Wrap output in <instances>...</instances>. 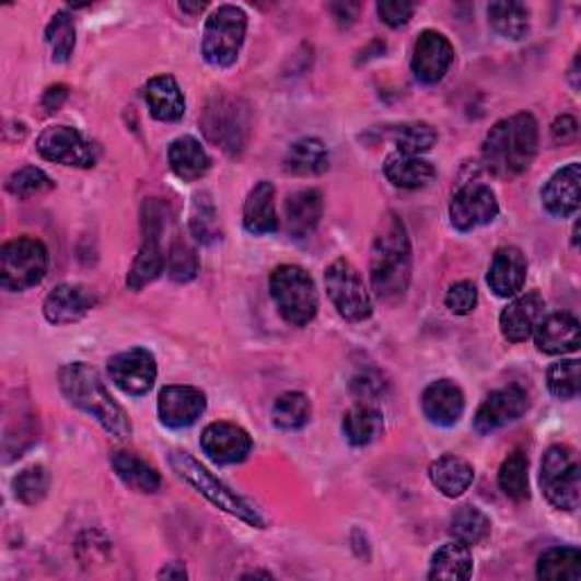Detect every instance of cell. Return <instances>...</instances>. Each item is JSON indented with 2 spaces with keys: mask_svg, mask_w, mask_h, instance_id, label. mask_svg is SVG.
<instances>
[{
  "mask_svg": "<svg viewBox=\"0 0 581 581\" xmlns=\"http://www.w3.org/2000/svg\"><path fill=\"white\" fill-rule=\"evenodd\" d=\"M325 287L332 304L350 323H363L373 316V300L359 270L346 257L334 259L325 270Z\"/></svg>",
  "mask_w": 581,
  "mask_h": 581,
  "instance_id": "11",
  "label": "cell"
},
{
  "mask_svg": "<svg viewBox=\"0 0 581 581\" xmlns=\"http://www.w3.org/2000/svg\"><path fill=\"white\" fill-rule=\"evenodd\" d=\"M284 169L291 175H300V177L321 175L329 169V150L321 139L304 137L291 143L287 158H284Z\"/></svg>",
  "mask_w": 581,
  "mask_h": 581,
  "instance_id": "32",
  "label": "cell"
},
{
  "mask_svg": "<svg viewBox=\"0 0 581 581\" xmlns=\"http://www.w3.org/2000/svg\"><path fill=\"white\" fill-rule=\"evenodd\" d=\"M536 348L545 355L577 352L581 344V327L572 314L557 312L538 321L534 329Z\"/></svg>",
  "mask_w": 581,
  "mask_h": 581,
  "instance_id": "22",
  "label": "cell"
},
{
  "mask_svg": "<svg viewBox=\"0 0 581 581\" xmlns=\"http://www.w3.org/2000/svg\"><path fill=\"white\" fill-rule=\"evenodd\" d=\"M430 479L437 486V491H441L445 498H458L470 488L475 468L462 456L445 454L430 466Z\"/></svg>",
  "mask_w": 581,
  "mask_h": 581,
  "instance_id": "31",
  "label": "cell"
},
{
  "mask_svg": "<svg viewBox=\"0 0 581 581\" xmlns=\"http://www.w3.org/2000/svg\"><path fill=\"white\" fill-rule=\"evenodd\" d=\"M581 166L577 162L559 169L553 177L545 182L541 191L543 207L547 213H553L555 219H568L579 209L581 200Z\"/></svg>",
  "mask_w": 581,
  "mask_h": 581,
  "instance_id": "20",
  "label": "cell"
},
{
  "mask_svg": "<svg viewBox=\"0 0 581 581\" xmlns=\"http://www.w3.org/2000/svg\"><path fill=\"white\" fill-rule=\"evenodd\" d=\"M112 468L116 477L124 481L128 488H132L135 493H158L162 488V475L158 473L155 466H150L143 462L141 456L128 450H116L112 454Z\"/></svg>",
  "mask_w": 581,
  "mask_h": 581,
  "instance_id": "26",
  "label": "cell"
},
{
  "mask_svg": "<svg viewBox=\"0 0 581 581\" xmlns=\"http://www.w3.org/2000/svg\"><path fill=\"white\" fill-rule=\"evenodd\" d=\"M498 481H500V488L507 498H511L515 502L530 500V462H527V456L520 450L511 452L504 458V464L500 466Z\"/></svg>",
  "mask_w": 581,
  "mask_h": 581,
  "instance_id": "39",
  "label": "cell"
},
{
  "mask_svg": "<svg viewBox=\"0 0 581 581\" xmlns=\"http://www.w3.org/2000/svg\"><path fill=\"white\" fill-rule=\"evenodd\" d=\"M169 166L179 179L196 182L209 173L211 160L196 137L185 135L169 146Z\"/></svg>",
  "mask_w": 581,
  "mask_h": 581,
  "instance_id": "29",
  "label": "cell"
},
{
  "mask_svg": "<svg viewBox=\"0 0 581 581\" xmlns=\"http://www.w3.org/2000/svg\"><path fill=\"white\" fill-rule=\"evenodd\" d=\"M329 12H332V16L336 19V23H339L341 27H350L357 21V16H359L361 5L359 3H348V0H346V3H332Z\"/></svg>",
  "mask_w": 581,
  "mask_h": 581,
  "instance_id": "50",
  "label": "cell"
},
{
  "mask_svg": "<svg viewBox=\"0 0 581 581\" xmlns=\"http://www.w3.org/2000/svg\"><path fill=\"white\" fill-rule=\"evenodd\" d=\"M59 388H62L65 397L73 407L94 416L109 437L114 439L132 437L130 416L109 395L101 375L91 369V365L82 361L62 365V369H59Z\"/></svg>",
  "mask_w": 581,
  "mask_h": 581,
  "instance_id": "2",
  "label": "cell"
},
{
  "mask_svg": "<svg viewBox=\"0 0 581 581\" xmlns=\"http://www.w3.org/2000/svg\"><path fill=\"white\" fill-rule=\"evenodd\" d=\"M14 496L27 507L39 504L50 488V475L44 466H30L14 477Z\"/></svg>",
  "mask_w": 581,
  "mask_h": 581,
  "instance_id": "44",
  "label": "cell"
},
{
  "mask_svg": "<svg viewBox=\"0 0 581 581\" xmlns=\"http://www.w3.org/2000/svg\"><path fill=\"white\" fill-rule=\"evenodd\" d=\"M323 219V194L318 189H302L287 198V225L293 239L314 234Z\"/></svg>",
  "mask_w": 581,
  "mask_h": 581,
  "instance_id": "27",
  "label": "cell"
},
{
  "mask_svg": "<svg viewBox=\"0 0 581 581\" xmlns=\"http://www.w3.org/2000/svg\"><path fill=\"white\" fill-rule=\"evenodd\" d=\"M55 187V182L37 166H25L21 171H14L8 179V191L21 200L42 196Z\"/></svg>",
  "mask_w": 581,
  "mask_h": 581,
  "instance_id": "46",
  "label": "cell"
},
{
  "mask_svg": "<svg viewBox=\"0 0 581 581\" xmlns=\"http://www.w3.org/2000/svg\"><path fill=\"white\" fill-rule=\"evenodd\" d=\"M527 280V259L523 251L515 246H504L493 255L491 268H488V287L498 298H513L523 291Z\"/></svg>",
  "mask_w": 581,
  "mask_h": 581,
  "instance_id": "24",
  "label": "cell"
},
{
  "mask_svg": "<svg viewBox=\"0 0 581 581\" xmlns=\"http://www.w3.org/2000/svg\"><path fill=\"white\" fill-rule=\"evenodd\" d=\"M430 579H443V581H464L473 577V555L468 545L464 543H448L439 547L432 563H430Z\"/></svg>",
  "mask_w": 581,
  "mask_h": 581,
  "instance_id": "33",
  "label": "cell"
},
{
  "mask_svg": "<svg viewBox=\"0 0 581 581\" xmlns=\"http://www.w3.org/2000/svg\"><path fill=\"white\" fill-rule=\"evenodd\" d=\"M538 152V124L527 112L498 120L486 135L481 158L486 169L498 177H518L525 173Z\"/></svg>",
  "mask_w": 581,
  "mask_h": 581,
  "instance_id": "3",
  "label": "cell"
},
{
  "mask_svg": "<svg viewBox=\"0 0 581 581\" xmlns=\"http://www.w3.org/2000/svg\"><path fill=\"white\" fill-rule=\"evenodd\" d=\"M37 152L55 164L91 169L101 158V146L71 126H53L39 135Z\"/></svg>",
  "mask_w": 581,
  "mask_h": 581,
  "instance_id": "12",
  "label": "cell"
},
{
  "mask_svg": "<svg viewBox=\"0 0 581 581\" xmlns=\"http://www.w3.org/2000/svg\"><path fill=\"white\" fill-rule=\"evenodd\" d=\"M538 579L581 581V553L577 547H549L536 566Z\"/></svg>",
  "mask_w": 581,
  "mask_h": 581,
  "instance_id": "35",
  "label": "cell"
},
{
  "mask_svg": "<svg viewBox=\"0 0 581 581\" xmlns=\"http://www.w3.org/2000/svg\"><path fill=\"white\" fill-rule=\"evenodd\" d=\"M207 409V395L196 386H164L160 393V420L171 430L191 427Z\"/></svg>",
  "mask_w": 581,
  "mask_h": 581,
  "instance_id": "18",
  "label": "cell"
},
{
  "mask_svg": "<svg viewBox=\"0 0 581 581\" xmlns=\"http://www.w3.org/2000/svg\"><path fill=\"white\" fill-rule=\"evenodd\" d=\"M253 577H264V579H272L270 572H262V570H255V572H246L243 574V579H253Z\"/></svg>",
  "mask_w": 581,
  "mask_h": 581,
  "instance_id": "56",
  "label": "cell"
},
{
  "mask_svg": "<svg viewBox=\"0 0 581 581\" xmlns=\"http://www.w3.org/2000/svg\"><path fill=\"white\" fill-rule=\"evenodd\" d=\"M67 98H69V86L67 84H53V86L46 89L42 105H44L46 112H57L59 107L65 105Z\"/></svg>",
  "mask_w": 581,
  "mask_h": 581,
  "instance_id": "52",
  "label": "cell"
},
{
  "mask_svg": "<svg viewBox=\"0 0 581 581\" xmlns=\"http://www.w3.org/2000/svg\"><path fill=\"white\" fill-rule=\"evenodd\" d=\"M189 230H191V236L198 243H202V246H211V243H217L221 239L219 213H217V207H213V200L207 191L194 196Z\"/></svg>",
  "mask_w": 581,
  "mask_h": 581,
  "instance_id": "40",
  "label": "cell"
},
{
  "mask_svg": "<svg viewBox=\"0 0 581 581\" xmlns=\"http://www.w3.org/2000/svg\"><path fill=\"white\" fill-rule=\"evenodd\" d=\"M454 62V48L450 39L437 30H422L414 46L411 71L422 84H439Z\"/></svg>",
  "mask_w": 581,
  "mask_h": 581,
  "instance_id": "16",
  "label": "cell"
},
{
  "mask_svg": "<svg viewBox=\"0 0 581 581\" xmlns=\"http://www.w3.org/2000/svg\"><path fill=\"white\" fill-rule=\"evenodd\" d=\"M312 418V400L300 391H289L280 395L272 405V422L284 432L302 430Z\"/></svg>",
  "mask_w": 581,
  "mask_h": 581,
  "instance_id": "38",
  "label": "cell"
},
{
  "mask_svg": "<svg viewBox=\"0 0 581 581\" xmlns=\"http://www.w3.org/2000/svg\"><path fill=\"white\" fill-rule=\"evenodd\" d=\"M200 448L213 464L232 466L246 462L248 454L253 452V439L243 427L219 420L205 427L200 437Z\"/></svg>",
  "mask_w": 581,
  "mask_h": 581,
  "instance_id": "15",
  "label": "cell"
},
{
  "mask_svg": "<svg viewBox=\"0 0 581 581\" xmlns=\"http://www.w3.org/2000/svg\"><path fill=\"white\" fill-rule=\"evenodd\" d=\"M527 407H530V397L520 386H507L493 391L475 414V432L491 434L500 430V427L523 418Z\"/></svg>",
  "mask_w": 581,
  "mask_h": 581,
  "instance_id": "17",
  "label": "cell"
},
{
  "mask_svg": "<svg viewBox=\"0 0 581 581\" xmlns=\"http://www.w3.org/2000/svg\"><path fill=\"white\" fill-rule=\"evenodd\" d=\"M171 217L169 202L160 198H148L141 207V248L128 272V289L141 291L150 282H155L166 268V255L162 253V234Z\"/></svg>",
  "mask_w": 581,
  "mask_h": 581,
  "instance_id": "5",
  "label": "cell"
},
{
  "mask_svg": "<svg viewBox=\"0 0 581 581\" xmlns=\"http://www.w3.org/2000/svg\"><path fill=\"white\" fill-rule=\"evenodd\" d=\"M414 12H416V5L407 3V0H382V3H377V14L388 27L407 25Z\"/></svg>",
  "mask_w": 581,
  "mask_h": 581,
  "instance_id": "48",
  "label": "cell"
},
{
  "mask_svg": "<svg viewBox=\"0 0 581 581\" xmlns=\"http://www.w3.org/2000/svg\"><path fill=\"white\" fill-rule=\"evenodd\" d=\"M158 577H160V579H173V581H179V579H187L189 572L185 570V566L177 563V561H173V563H166V566L158 572Z\"/></svg>",
  "mask_w": 581,
  "mask_h": 581,
  "instance_id": "53",
  "label": "cell"
},
{
  "mask_svg": "<svg viewBox=\"0 0 581 581\" xmlns=\"http://www.w3.org/2000/svg\"><path fill=\"white\" fill-rule=\"evenodd\" d=\"M448 532L454 541L470 547V545L481 543L488 534H491V520H488V515L479 511L477 507L464 504L452 513Z\"/></svg>",
  "mask_w": 581,
  "mask_h": 581,
  "instance_id": "37",
  "label": "cell"
},
{
  "mask_svg": "<svg viewBox=\"0 0 581 581\" xmlns=\"http://www.w3.org/2000/svg\"><path fill=\"white\" fill-rule=\"evenodd\" d=\"M166 272H169V278L177 284H187L196 280V275L200 272V259L194 246H189V243L182 236L171 241L169 255H166Z\"/></svg>",
  "mask_w": 581,
  "mask_h": 581,
  "instance_id": "43",
  "label": "cell"
},
{
  "mask_svg": "<svg viewBox=\"0 0 581 581\" xmlns=\"http://www.w3.org/2000/svg\"><path fill=\"white\" fill-rule=\"evenodd\" d=\"M384 380L380 373L375 371H369V373H359L352 384H350V391L352 395L357 397V400L365 403V400H373V397H380L384 393Z\"/></svg>",
  "mask_w": 581,
  "mask_h": 581,
  "instance_id": "49",
  "label": "cell"
},
{
  "mask_svg": "<svg viewBox=\"0 0 581 581\" xmlns=\"http://www.w3.org/2000/svg\"><path fill=\"white\" fill-rule=\"evenodd\" d=\"M207 8V3H179L182 12H189V14H200Z\"/></svg>",
  "mask_w": 581,
  "mask_h": 581,
  "instance_id": "54",
  "label": "cell"
},
{
  "mask_svg": "<svg viewBox=\"0 0 581 581\" xmlns=\"http://www.w3.org/2000/svg\"><path fill=\"white\" fill-rule=\"evenodd\" d=\"M107 373L116 388H120L126 395L141 397L155 386L158 363L152 352H148L146 348H132L114 355L107 361Z\"/></svg>",
  "mask_w": 581,
  "mask_h": 581,
  "instance_id": "14",
  "label": "cell"
},
{
  "mask_svg": "<svg viewBox=\"0 0 581 581\" xmlns=\"http://www.w3.org/2000/svg\"><path fill=\"white\" fill-rule=\"evenodd\" d=\"M243 225L255 236L278 232V211H275V187L270 182H259V185L248 194L246 205H243Z\"/></svg>",
  "mask_w": 581,
  "mask_h": 581,
  "instance_id": "28",
  "label": "cell"
},
{
  "mask_svg": "<svg viewBox=\"0 0 581 581\" xmlns=\"http://www.w3.org/2000/svg\"><path fill=\"white\" fill-rule=\"evenodd\" d=\"M344 434L350 445L363 448L384 434V416L371 405H357L344 416Z\"/></svg>",
  "mask_w": 581,
  "mask_h": 581,
  "instance_id": "34",
  "label": "cell"
},
{
  "mask_svg": "<svg viewBox=\"0 0 581 581\" xmlns=\"http://www.w3.org/2000/svg\"><path fill=\"white\" fill-rule=\"evenodd\" d=\"M547 386L549 393L559 400H574L579 395V361L561 359L547 369Z\"/></svg>",
  "mask_w": 581,
  "mask_h": 581,
  "instance_id": "45",
  "label": "cell"
},
{
  "mask_svg": "<svg viewBox=\"0 0 581 581\" xmlns=\"http://www.w3.org/2000/svg\"><path fill=\"white\" fill-rule=\"evenodd\" d=\"M393 141L397 152L418 158L437 146L439 132L430 124H425V120H409V124L393 128Z\"/></svg>",
  "mask_w": 581,
  "mask_h": 581,
  "instance_id": "41",
  "label": "cell"
},
{
  "mask_svg": "<svg viewBox=\"0 0 581 581\" xmlns=\"http://www.w3.org/2000/svg\"><path fill=\"white\" fill-rule=\"evenodd\" d=\"M143 98L148 103L150 116L162 120V124H175V120L185 116V96H182L179 84L173 75L162 73L150 78L143 89Z\"/></svg>",
  "mask_w": 581,
  "mask_h": 581,
  "instance_id": "25",
  "label": "cell"
},
{
  "mask_svg": "<svg viewBox=\"0 0 581 581\" xmlns=\"http://www.w3.org/2000/svg\"><path fill=\"white\" fill-rule=\"evenodd\" d=\"M246 30H248V14L241 8L221 5L219 10H213L205 23V33H202L205 62L217 69L232 67L239 59L243 42H246Z\"/></svg>",
  "mask_w": 581,
  "mask_h": 581,
  "instance_id": "8",
  "label": "cell"
},
{
  "mask_svg": "<svg viewBox=\"0 0 581 581\" xmlns=\"http://www.w3.org/2000/svg\"><path fill=\"white\" fill-rule=\"evenodd\" d=\"M384 175L391 185L400 189H422L437 177V171L427 160L403 155V152L395 150L384 162Z\"/></svg>",
  "mask_w": 581,
  "mask_h": 581,
  "instance_id": "30",
  "label": "cell"
},
{
  "mask_svg": "<svg viewBox=\"0 0 581 581\" xmlns=\"http://www.w3.org/2000/svg\"><path fill=\"white\" fill-rule=\"evenodd\" d=\"M46 42L53 50V62L57 65L69 62L75 50V25H73V16L67 10H59L50 19L46 27Z\"/></svg>",
  "mask_w": 581,
  "mask_h": 581,
  "instance_id": "42",
  "label": "cell"
},
{
  "mask_svg": "<svg viewBox=\"0 0 581 581\" xmlns=\"http://www.w3.org/2000/svg\"><path fill=\"white\" fill-rule=\"evenodd\" d=\"M541 488L547 502L561 511H577L581 498L579 456L568 445L547 448L541 464Z\"/></svg>",
  "mask_w": 581,
  "mask_h": 581,
  "instance_id": "9",
  "label": "cell"
},
{
  "mask_svg": "<svg viewBox=\"0 0 581 581\" xmlns=\"http://www.w3.org/2000/svg\"><path fill=\"white\" fill-rule=\"evenodd\" d=\"M411 282V239L405 221L386 211L371 248V287L382 302L403 300Z\"/></svg>",
  "mask_w": 581,
  "mask_h": 581,
  "instance_id": "1",
  "label": "cell"
},
{
  "mask_svg": "<svg viewBox=\"0 0 581 581\" xmlns=\"http://www.w3.org/2000/svg\"><path fill=\"white\" fill-rule=\"evenodd\" d=\"M579 57H574V62H572V69H570V80H572V89H579V82H577V78H579Z\"/></svg>",
  "mask_w": 581,
  "mask_h": 581,
  "instance_id": "55",
  "label": "cell"
},
{
  "mask_svg": "<svg viewBox=\"0 0 581 581\" xmlns=\"http://www.w3.org/2000/svg\"><path fill=\"white\" fill-rule=\"evenodd\" d=\"M420 405L427 420L439 427H452L464 416L466 395L452 380H439L425 388Z\"/></svg>",
  "mask_w": 581,
  "mask_h": 581,
  "instance_id": "21",
  "label": "cell"
},
{
  "mask_svg": "<svg viewBox=\"0 0 581 581\" xmlns=\"http://www.w3.org/2000/svg\"><path fill=\"white\" fill-rule=\"evenodd\" d=\"M270 295L282 318L295 327L310 325L318 314V291L312 275L293 264L270 272Z\"/></svg>",
  "mask_w": 581,
  "mask_h": 581,
  "instance_id": "6",
  "label": "cell"
},
{
  "mask_svg": "<svg viewBox=\"0 0 581 581\" xmlns=\"http://www.w3.org/2000/svg\"><path fill=\"white\" fill-rule=\"evenodd\" d=\"M545 312V300L541 293L530 291L509 302V307L500 314V329L509 344H523L534 334L538 321Z\"/></svg>",
  "mask_w": 581,
  "mask_h": 581,
  "instance_id": "23",
  "label": "cell"
},
{
  "mask_svg": "<svg viewBox=\"0 0 581 581\" xmlns=\"http://www.w3.org/2000/svg\"><path fill=\"white\" fill-rule=\"evenodd\" d=\"M488 23L504 39L520 42L530 35V10L523 3H491L488 5Z\"/></svg>",
  "mask_w": 581,
  "mask_h": 581,
  "instance_id": "36",
  "label": "cell"
},
{
  "mask_svg": "<svg viewBox=\"0 0 581 581\" xmlns=\"http://www.w3.org/2000/svg\"><path fill=\"white\" fill-rule=\"evenodd\" d=\"M48 251L39 239L19 236L0 251V284L5 291H27L46 278Z\"/></svg>",
  "mask_w": 581,
  "mask_h": 581,
  "instance_id": "10",
  "label": "cell"
},
{
  "mask_svg": "<svg viewBox=\"0 0 581 581\" xmlns=\"http://www.w3.org/2000/svg\"><path fill=\"white\" fill-rule=\"evenodd\" d=\"M169 466L182 481H187L194 491H198L213 507H219L221 511L243 520V523H248L251 527H257V530L266 527V520L248 500L236 496L228 484H223L217 475H211L187 450H171Z\"/></svg>",
  "mask_w": 581,
  "mask_h": 581,
  "instance_id": "4",
  "label": "cell"
},
{
  "mask_svg": "<svg viewBox=\"0 0 581 581\" xmlns=\"http://www.w3.org/2000/svg\"><path fill=\"white\" fill-rule=\"evenodd\" d=\"M579 126L572 116H559L555 124H553V137L557 143H568L577 137Z\"/></svg>",
  "mask_w": 581,
  "mask_h": 581,
  "instance_id": "51",
  "label": "cell"
},
{
  "mask_svg": "<svg viewBox=\"0 0 581 581\" xmlns=\"http://www.w3.org/2000/svg\"><path fill=\"white\" fill-rule=\"evenodd\" d=\"M500 205L491 187L481 182H470L458 189L450 202V223L458 232H473L498 219Z\"/></svg>",
  "mask_w": 581,
  "mask_h": 581,
  "instance_id": "13",
  "label": "cell"
},
{
  "mask_svg": "<svg viewBox=\"0 0 581 581\" xmlns=\"http://www.w3.org/2000/svg\"><path fill=\"white\" fill-rule=\"evenodd\" d=\"M96 307V295L82 284H59L44 300V316L53 325H73Z\"/></svg>",
  "mask_w": 581,
  "mask_h": 581,
  "instance_id": "19",
  "label": "cell"
},
{
  "mask_svg": "<svg viewBox=\"0 0 581 581\" xmlns=\"http://www.w3.org/2000/svg\"><path fill=\"white\" fill-rule=\"evenodd\" d=\"M200 128L213 146L239 158L251 137V107L241 98L217 94L202 112Z\"/></svg>",
  "mask_w": 581,
  "mask_h": 581,
  "instance_id": "7",
  "label": "cell"
},
{
  "mask_svg": "<svg viewBox=\"0 0 581 581\" xmlns=\"http://www.w3.org/2000/svg\"><path fill=\"white\" fill-rule=\"evenodd\" d=\"M445 307L454 316H468L477 307V287L473 282H456L445 295Z\"/></svg>",
  "mask_w": 581,
  "mask_h": 581,
  "instance_id": "47",
  "label": "cell"
}]
</instances>
